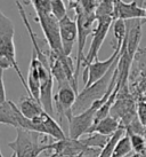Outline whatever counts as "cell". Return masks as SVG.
<instances>
[{
    "mask_svg": "<svg viewBox=\"0 0 146 157\" xmlns=\"http://www.w3.org/2000/svg\"><path fill=\"white\" fill-rule=\"evenodd\" d=\"M37 15L53 13L50 0H30Z\"/></svg>",
    "mask_w": 146,
    "mask_h": 157,
    "instance_id": "22",
    "label": "cell"
},
{
    "mask_svg": "<svg viewBox=\"0 0 146 157\" xmlns=\"http://www.w3.org/2000/svg\"><path fill=\"white\" fill-rule=\"evenodd\" d=\"M103 105L102 101H96L88 109L80 113L73 115L69 122V138L71 139H81L82 135L88 134L93 125L95 124L96 113Z\"/></svg>",
    "mask_w": 146,
    "mask_h": 157,
    "instance_id": "5",
    "label": "cell"
},
{
    "mask_svg": "<svg viewBox=\"0 0 146 157\" xmlns=\"http://www.w3.org/2000/svg\"><path fill=\"white\" fill-rule=\"evenodd\" d=\"M87 135H88L87 138L81 139L82 142L88 147L97 148L100 149V150L105 147V144H106V142L108 141V138H110V136H105V135L98 134V133H90V134Z\"/></svg>",
    "mask_w": 146,
    "mask_h": 157,
    "instance_id": "19",
    "label": "cell"
},
{
    "mask_svg": "<svg viewBox=\"0 0 146 157\" xmlns=\"http://www.w3.org/2000/svg\"><path fill=\"white\" fill-rule=\"evenodd\" d=\"M113 35L116 40V46H122L127 35V23L125 20L116 18L113 21Z\"/></svg>",
    "mask_w": 146,
    "mask_h": 157,
    "instance_id": "20",
    "label": "cell"
},
{
    "mask_svg": "<svg viewBox=\"0 0 146 157\" xmlns=\"http://www.w3.org/2000/svg\"><path fill=\"white\" fill-rule=\"evenodd\" d=\"M49 157H54V154H52V155H50Z\"/></svg>",
    "mask_w": 146,
    "mask_h": 157,
    "instance_id": "30",
    "label": "cell"
},
{
    "mask_svg": "<svg viewBox=\"0 0 146 157\" xmlns=\"http://www.w3.org/2000/svg\"><path fill=\"white\" fill-rule=\"evenodd\" d=\"M145 18H146V8H145Z\"/></svg>",
    "mask_w": 146,
    "mask_h": 157,
    "instance_id": "31",
    "label": "cell"
},
{
    "mask_svg": "<svg viewBox=\"0 0 146 157\" xmlns=\"http://www.w3.org/2000/svg\"><path fill=\"white\" fill-rule=\"evenodd\" d=\"M54 154V157H82V156H64V155H57V154Z\"/></svg>",
    "mask_w": 146,
    "mask_h": 157,
    "instance_id": "27",
    "label": "cell"
},
{
    "mask_svg": "<svg viewBox=\"0 0 146 157\" xmlns=\"http://www.w3.org/2000/svg\"><path fill=\"white\" fill-rule=\"evenodd\" d=\"M131 151H133V146H131L128 133L126 132V134L118 141L112 157H126Z\"/></svg>",
    "mask_w": 146,
    "mask_h": 157,
    "instance_id": "18",
    "label": "cell"
},
{
    "mask_svg": "<svg viewBox=\"0 0 146 157\" xmlns=\"http://www.w3.org/2000/svg\"><path fill=\"white\" fill-rule=\"evenodd\" d=\"M139 100H143V101H145L146 102V94H144V95L141 96V99H139Z\"/></svg>",
    "mask_w": 146,
    "mask_h": 157,
    "instance_id": "28",
    "label": "cell"
},
{
    "mask_svg": "<svg viewBox=\"0 0 146 157\" xmlns=\"http://www.w3.org/2000/svg\"><path fill=\"white\" fill-rule=\"evenodd\" d=\"M126 132L128 133L129 138H130V142L133 146V150L135 151V154H142L146 150V139L143 136L142 134H138L135 132L127 130Z\"/></svg>",
    "mask_w": 146,
    "mask_h": 157,
    "instance_id": "21",
    "label": "cell"
},
{
    "mask_svg": "<svg viewBox=\"0 0 146 157\" xmlns=\"http://www.w3.org/2000/svg\"><path fill=\"white\" fill-rule=\"evenodd\" d=\"M115 1H120V0H115Z\"/></svg>",
    "mask_w": 146,
    "mask_h": 157,
    "instance_id": "32",
    "label": "cell"
},
{
    "mask_svg": "<svg viewBox=\"0 0 146 157\" xmlns=\"http://www.w3.org/2000/svg\"><path fill=\"white\" fill-rule=\"evenodd\" d=\"M32 126H33L35 132H38L42 135L52 136L56 141L68 138V135L64 133L60 123L56 122L54 116L49 115L46 111L42 115H40L39 117L32 119Z\"/></svg>",
    "mask_w": 146,
    "mask_h": 157,
    "instance_id": "10",
    "label": "cell"
},
{
    "mask_svg": "<svg viewBox=\"0 0 146 157\" xmlns=\"http://www.w3.org/2000/svg\"><path fill=\"white\" fill-rule=\"evenodd\" d=\"M143 18H133L126 21L127 23V35L122 47L126 49L130 56L135 57L137 51L139 49V44L142 40L143 32Z\"/></svg>",
    "mask_w": 146,
    "mask_h": 157,
    "instance_id": "11",
    "label": "cell"
},
{
    "mask_svg": "<svg viewBox=\"0 0 146 157\" xmlns=\"http://www.w3.org/2000/svg\"><path fill=\"white\" fill-rule=\"evenodd\" d=\"M14 35H15V28H14L13 21L0 10V67L4 70L13 68L20 77V80L23 84L26 92H29L27 83L23 77L16 61Z\"/></svg>",
    "mask_w": 146,
    "mask_h": 157,
    "instance_id": "1",
    "label": "cell"
},
{
    "mask_svg": "<svg viewBox=\"0 0 146 157\" xmlns=\"http://www.w3.org/2000/svg\"><path fill=\"white\" fill-rule=\"evenodd\" d=\"M35 21L41 26V30L49 46V52L54 53L56 55H65L60 39V20L53 13H50L37 15Z\"/></svg>",
    "mask_w": 146,
    "mask_h": 157,
    "instance_id": "4",
    "label": "cell"
},
{
    "mask_svg": "<svg viewBox=\"0 0 146 157\" xmlns=\"http://www.w3.org/2000/svg\"><path fill=\"white\" fill-rule=\"evenodd\" d=\"M137 118L144 126H146V102L139 100L137 102Z\"/></svg>",
    "mask_w": 146,
    "mask_h": 157,
    "instance_id": "24",
    "label": "cell"
},
{
    "mask_svg": "<svg viewBox=\"0 0 146 157\" xmlns=\"http://www.w3.org/2000/svg\"><path fill=\"white\" fill-rule=\"evenodd\" d=\"M121 47L122 46H115V49L111 56L104 60V61H99L98 59H96L94 62H91L90 64L85 68L83 71V83H85V87L90 86L91 84L96 83L97 80L103 78L105 75L108 74L110 69L114 66L119 57H120Z\"/></svg>",
    "mask_w": 146,
    "mask_h": 157,
    "instance_id": "6",
    "label": "cell"
},
{
    "mask_svg": "<svg viewBox=\"0 0 146 157\" xmlns=\"http://www.w3.org/2000/svg\"><path fill=\"white\" fill-rule=\"evenodd\" d=\"M50 4H52L53 14L58 20L64 17L65 15L68 14L66 13V7H65V4L63 0H50Z\"/></svg>",
    "mask_w": 146,
    "mask_h": 157,
    "instance_id": "23",
    "label": "cell"
},
{
    "mask_svg": "<svg viewBox=\"0 0 146 157\" xmlns=\"http://www.w3.org/2000/svg\"><path fill=\"white\" fill-rule=\"evenodd\" d=\"M133 61L136 62L135 75H137V79L133 85L136 86V91L142 96L146 93V47L138 49Z\"/></svg>",
    "mask_w": 146,
    "mask_h": 157,
    "instance_id": "14",
    "label": "cell"
},
{
    "mask_svg": "<svg viewBox=\"0 0 146 157\" xmlns=\"http://www.w3.org/2000/svg\"><path fill=\"white\" fill-rule=\"evenodd\" d=\"M118 62H119V60L114 63V66L112 67L110 71L104 76L103 78L97 80L96 83L91 84L90 86L85 87L83 91L78 93L77 101H75L74 107H73V115L85 111L86 109H88L89 107L94 105L96 101L103 100L104 96L108 93L110 85H111L113 75H114L116 67H118Z\"/></svg>",
    "mask_w": 146,
    "mask_h": 157,
    "instance_id": "3",
    "label": "cell"
},
{
    "mask_svg": "<svg viewBox=\"0 0 146 157\" xmlns=\"http://www.w3.org/2000/svg\"><path fill=\"white\" fill-rule=\"evenodd\" d=\"M7 101L6 98V90H5L4 83V69L0 67V103H4Z\"/></svg>",
    "mask_w": 146,
    "mask_h": 157,
    "instance_id": "25",
    "label": "cell"
},
{
    "mask_svg": "<svg viewBox=\"0 0 146 157\" xmlns=\"http://www.w3.org/2000/svg\"><path fill=\"white\" fill-rule=\"evenodd\" d=\"M0 124L10 125L18 128H24L29 131H33L32 121L27 119L23 116L17 105H15L13 101L7 100L4 103H0Z\"/></svg>",
    "mask_w": 146,
    "mask_h": 157,
    "instance_id": "9",
    "label": "cell"
},
{
    "mask_svg": "<svg viewBox=\"0 0 146 157\" xmlns=\"http://www.w3.org/2000/svg\"><path fill=\"white\" fill-rule=\"evenodd\" d=\"M78 92L71 85H64L57 88L54 95V108L60 121L65 118L68 122L73 116V107L77 101Z\"/></svg>",
    "mask_w": 146,
    "mask_h": 157,
    "instance_id": "8",
    "label": "cell"
},
{
    "mask_svg": "<svg viewBox=\"0 0 146 157\" xmlns=\"http://www.w3.org/2000/svg\"><path fill=\"white\" fill-rule=\"evenodd\" d=\"M125 134H126V128L123 126H121L114 134L111 135V136L108 138V141L106 142L105 147L100 150V154H99L98 157H112L118 141H119Z\"/></svg>",
    "mask_w": 146,
    "mask_h": 157,
    "instance_id": "17",
    "label": "cell"
},
{
    "mask_svg": "<svg viewBox=\"0 0 146 157\" xmlns=\"http://www.w3.org/2000/svg\"><path fill=\"white\" fill-rule=\"evenodd\" d=\"M42 134L24 128L16 130V138L8 142L7 146L14 151L15 157H38L46 150H52V144H48L47 135L42 139Z\"/></svg>",
    "mask_w": 146,
    "mask_h": 157,
    "instance_id": "2",
    "label": "cell"
},
{
    "mask_svg": "<svg viewBox=\"0 0 146 157\" xmlns=\"http://www.w3.org/2000/svg\"><path fill=\"white\" fill-rule=\"evenodd\" d=\"M60 39L64 49L65 55L70 56L73 51V46L78 41V24L66 14L64 17L60 20Z\"/></svg>",
    "mask_w": 146,
    "mask_h": 157,
    "instance_id": "12",
    "label": "cell"
},
{
    "mask_svg": "<svg viewBox=\"0 0 146 157\" xmlns=\"http://www.w3.org/2000/svg\"><path fill=\"white\" fill-rule=\"evenodd\" d=\"M0 157H4V155H2V153H1V149H0ZM12 157H15V155H13Z\"/></svg>",
    "mask_w": 146,
    "mask_h": 157,
    "instance_id": "29",
    "label": "cell"
},
{
    "mask_svg": "<svg viewBox=\"0 0 146 157\" xmlns=\"http://www.w3.org/2000/svg\"><path fill=\"white\" fill-rule=\"evenodd\" d=\"M114 18L112 16H100L97 17V22L95 26L94 31H93V39H91V44L89 47V51L87 53L85 62H83V68H86L88 64H90L91 62H94L97 56H98V52L102 45H103L104 40L108 36V32L110 30L111 25L113 24Z\"/></svg>",
    "mask_w": 146,
    "mask_h": 157,
    "instance_id": "7",
    "label": "cell"
},
{
    "mask_svg": "<svg viewBox=\"0 0 146 157\" xmlns=\"http://www.w3.org/2000/svg\"><path fill=\"white\" fill-rule=\"evenodd\" d=\"M18 108L21 110V113H23V116L27 119H31V121L39 117L40 115H42L45 113L42 105L31 96L22 99L20 105H18Z\"/></svg>",
    "mask_w": 146,
    "mask_h": 157,
    "instance_id": "16",
    "label": "cell"
},
{
    "mask_svg": "<svg viewBox=\"0 0 146 157\" xmlns=\"http://www.w3.org/2000/svg\"><path fill=\"white\" fill-rule=\"evenodd\" d=\"M69 2H70V6L72 8H75L77 6H79V5L81 4V0H69Z\"/></svg>",
    "mask_w": 146,
    "mask_h": 157,
    "instance_id": "26",
    "label": "cell"
},
{
    "mask_svg": "<svg viewBox=\"0 0 146 157\" xmlns=\"http://www.w3.org/2000/svg\"><path fill=\"white\" fill-rule=\"evenodd\" d=\"M122 126L119 119H116L115 117H113L112 115H108L105 118L100 119L98 122H96L90 128V131L88 134L90 133H98V134L105 135V136H111L115 133L120 127Z\"/></svg>",
    "mask_w": 146,
    "mask_h": 157,
    "instance_id": "15",
    "label": "cell"
},
{
    "mask_svg": "<svg viewBox=\"0 0 146 157\" xmlns=\"http://www.w3.org/2000/svg\"><path fill=\"white\" fill-rule=\"evenodd\" d=\"M138 0H133L130 2L125 1H115L114 7V20H133V18H145V8L137 4Z\"/></svg>",
    "mask_w": 146,
    "mask_h": 157,
    "instance_id": "13",
    "label": "cell"
}]
</instances>
